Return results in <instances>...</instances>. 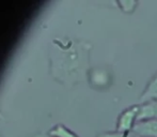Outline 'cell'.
I'll use <instances>...</instances> for the list:
<instances>
[{
  "label": "cell",
  "mask_w": 157,
  "mask_h": 137,
  "mask_svg": "<svg viewBox=\"0 0 157 137\" xmlns=\"http://www.w3.org/2000/svg\"><path fill=\"white\" fill-rule=\"evenodd\" d=\"M90 85L95 89L104 90L109 88L113 83V73L106 67H97L88 71Z\"/></svg>",
  "instance_id": "6da1fadb"
},
{
  "label": "cell",
  "mask_w": 157,
  "mask_h": 137,
  "mask_svg": "<svg viewBox=\"0 0 157 137\" xmlns=\"http://www.w3.org/2000/svg\"><path fill=\"white\" fill-rule=\"evenodd\" d=\"M139 104H135L123 110L118 117L116 130L122 133H132L135 124L137 123Z\"/></svg>",
  "instance_id": "7a4b0ae2"
},
{
  "label": "cell",
  "mask_w": 157,
  "mask_h": 137,
  "mask_svg": "<svg viewBox=\"0 0 157 137\" xmlns=\"http://www.w3.org/2000/svg\"><path fill=\"white\" fill-rule=\"evenodd\" d=\"M132 133L136 137H157V119L137 122Z\"/></svg>",
  "instance_id": "3957f363"
},
{
  "label": "cell",
  "mask_w": 157,
  "mask_h": 137,
  "mask_svg": "<svg viewBox=\"0 0 157 137\" xmlns=\"http://www.w3.org/2000/svg\"><path fill=\"white\" fill-rule=\"evenodd\" d=\"M153 119H157V101H149V102L139 103L137 122L153 120Z\"/></svg>",
  "instance_id": "277c9868"
},
{
  "label": "cell",
  "mask_w": 157,
  "mask_h": 137,
  "mask_svg": "<svg viewBox=\"0 0 157 137\" xmlns=\"http://www.w3.org/2000/svg\"><path fill=\"white\" fill-rule=\"evenodd\" d=\"M140 103L149 102V101H157V73L153 75L144 90L139 98Z\"/></svg>",
  "instance_id": "5b68a950"
},
{
  "label": "cell",
  "mask_w": 157,
  "mask_h": 137,
  "mask_svg": "<svg viewBox=\"0 0 157 137\" xmlns=\"http://www.w3.org/2000/svg\"><path fill=\"white\" fill-rule=\"evenodd\" d=\"M48 134L52 137H79L76 133L71 131L63 124H56L48 132Z\"/></svg>",
  "instance_id": "8992f818"
},
{
  "label": "cell",
  "mask_w": 157,
  "mask_h": 137,
  "mask_svg": "<svg viewBox=\"0 0 157 137\" xmlns=\"http://www.w3.org/2000/svg\"><path fill=\"white\" fill-rule=\"evenodd\" d=\"M118 6L125 13H132L138 6L136 0H117Z\"/></svg>",
  "instance_id": "52a82bcc"
},
{
  "label": "cell",
  "mask_w": 157,
  "mask_h": 137,
  "mask_svg": "<svg viewBox=\"0 0 157 137\" xmlns=\"http://www.w3.org/2000/svg\"><path fill=\"white\" fill-rule=\"evenodd\" d=\"M96 137H135L132 133H122L119 131H108L99 133Z\"/></svg>",
  "instance_id": "ba28073f"
},
{
  "label": "cell",
  "mask_w": 157,
  "mask_h": 137,
  "mask_svg": "<svg viewBox=\"0 0 157 137\" xmlns=\"http://www.w3.org/2000/svg\"><path fill=\"white\" fill-rule=\"evenodd\" d=\"M135 137H136V136H135Z\"/></svg>",
  "instance_id": "9c48e42d"
}]
</instances>
